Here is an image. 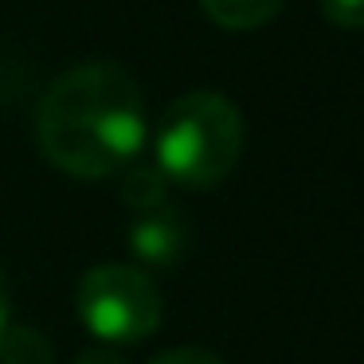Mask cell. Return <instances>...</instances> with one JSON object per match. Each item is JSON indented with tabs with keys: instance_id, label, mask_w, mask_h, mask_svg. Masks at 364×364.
Returning a JSON list of instances; mask_svg holds the SVG:
<instances>
[{
	"instance_id": "3957f363",
	"label": "cell",
	"mask_w": 364,
	"mask_h": 364,
	"mask_svg": "<svg viewBox=\"0 0 364 364\" xmlns=\"http://www.w3.org/2000/svg\"><path fill=\"white\" fill-rule=\"evenodd\" d=\"M75 314L102 345H134L161 325V290L134 262H102L79 278Z\"/></svg>"
},
{
	"instance_id": "ba28073f",
	"label": "cell",
	"mask_w": 364,
	"mask_h": 364,
	"mask_svg": "<svg viewBox=\"0 0 364 364\" xmlns=\"http://www.w3.org/2000/svg\"><path fill=\"white\" fill-rule=\"evenodd\" d=\"M317 4H321V16L333 28H345V32L364 28V0H317Z\"/></svg>"
},
{
	"instance_id": "5b68a950",
	"label": "cell",
	"mask_w": 364,
	"mask_h": 364,
	"mask_svg": "<svg viewBox=\"0 0 364 364\" xmlns=\"http://www.w3.org/2000/svg\"><path fill=\"white\" fill-rule=\"evenodd\" d=\"M286 0H200V9L208 20L228 32H255V28L270 24L282 12Z\"/></svg>"
},
{
	"instance_id": "30bf717a",
	"label": "cell",
	"mask_w": 364,
	"mask_h": 364,
	"mask_svg": "<svg viewBox=\"0 0 364 364\" xmlns=\"http://www.w3.org/2000/svg\"><path fill=\"white\" fill-rule=\"evenodd\" d=\"M75 364H126V356H118V353H110V348H87V353L79 356Z\"/></svg>"
},
{
	"instance_id": "8fae6325",
	"label": "cell",
	"mask_w": 364,
	"mask_h": 364,
	"mask_svg": "<svg viewBox=\"0 0 364 364\" xmlns=\"http://www.w3.org/2000/svg\"><path fill=\"white\" fill-rule=\"evenodd\" d=\"M9 321H12V290H9V274L0 267V333H4Z\"/></svg>"
},
{
	"instance_id": "52a82bcc",
	"label": "cell",
	"mask_w": 364,
	"mask_h": 364,
	"mask_svg": "<svg viewBox=\"0 0 364 364\" xmlns=\"http://www.w3.org/2000/svg\"><path fill=\"white\" fill-rule=\"evenodd\" d=\"M122 200H126L134 212H149V208H161L165 204V173H161L157 165H145V161H137V165L122 168Z\"/></svg>"
},
{
	"instance_id": "9c48e42d",
	"label": "cell",
	"mask_w": 364,
	"mask_h": 364,
	"mask_svg": "<svg viewBox=\"0 0 364 364\" xmlns=\"http://www.w3.org/2000/svg\"><path fill=\"white\" fill-rule=\"evenodd\" d=\"M149 364H223L212 348H196V345H184V348H168V353L153 356Z\"/></svg>"
},
{
	"instance_id": "7a4b0ae2",
	"label": "cell",
	"mask_w": 364,
	"mask_h": 364,
	"mask_svg": "<svg viewBox=\"0 0 364 364\" xmlns=\"http://www.w3.org/2000/svg\"><path fill=\"white\" fill-rule=\"evenodd\" d=\"M153 153L168 184L215 188L243 153V114L220 90H188L161 114Z\"/></svg>"
},
{
	"instance_id": "8992f818",
	"label": "cell",
	"mask_w": 364,
	"mask_h": 364,
	"mask_svg": "<svg viewBox=\"0 0 364 364\" xmlns=\"http://www.w3.org/2000/svg\"><path fill=\"white\" fill-rule=\"evenodd\" d=\"M0 364H55V345L36 325H4L0 333Z\"/></svg>"
},
{
	"instance_id": "277c9868",
	"label": "cell",
	"mask_w": 364,
	"mask_h": 364,
	"mask_svg": "<svg viewBox=\"0 0 364 364\" xmlns=\"http://www.w3.org/2000/svg\"><path fill=\"white\" fill-rule=\"evenodd\" d=\"M129 247L149 267H173L188 247V228L173 208H149V212H137L134 228H129Z\"/></svg>"
},
{
	"instance_id": "6da1fadb",
	"label": "cell",
	"mask_w": 364,
	"mask_h": 364,
	"mask_svg": "<svg viewBox=\"0 0 364 364\" xmlns=\"http://www.w3.org/2000/svg\"><path fill=\"white\" fill-rule=\"evenodd\" d=\"M40 153L67 176L102 181L141 157L145 102L118 63L63 71L36 106Z\"/></svg>"
}]
</instances>
